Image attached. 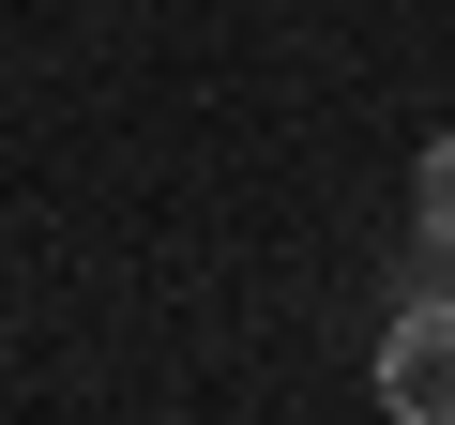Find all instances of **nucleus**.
<instances>
[{
  "label": "nucleus",
  "instance_id": "2",
  "mask_svg": "<svg viewBox=\"0 0 455 425\" xmlns=\"http://www.w3.org/2000/svg\"><path fill=\"white\" fill-rule=\"evenodd\" d=\"M410 229H425V259H455V137H425V167H410Z\"/></svg>",
  "mask_w": 455,
  "mask_h": 425
},
{
  "label": "nucleus",
  "instance_id": "1",
  "mask_svg": "<svg viewBox=\"0 0 455 425\" xmlns=\"http://www.w3.org/2000/svg\"><path fill=\"white\" fill-rule=\"evenodd\" d=\"M379 410L395 425H455V304H410L379 334Z\"/></svg>",
  "mask_w": 455,
  "mask_h": 425
}]
</instances>
